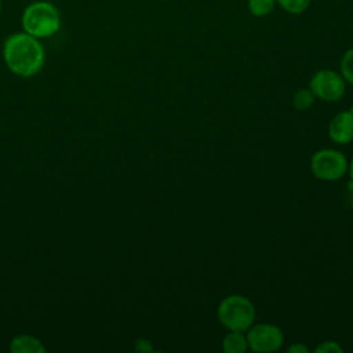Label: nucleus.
<instances>
[{
    "instance_id": "1",
    "label": "nucleus",
    "mask_w": 353,
    "mask_h": 353,
    "mask_svg": "<svg viewBox=\"0 0 353 353\" xmlns=\"http://www.w3.org/2000/svg\"><path fill=\"white\" fill-rule=\"evenodd\" d=\"M3 58L12 73L30 77L41 70L46 54L40 39L26 32H18L6 39Z\"/></svg>"
},
{
    "instance_id": "2",
    "label": "nucleus",
    "mask_w": 353,
    "mask_h": 353,
    "mask_svg": "<svg viewBox=\"0 0 353 353\" xmlns=\"http://www.w3.org/2000/svg\"><path fill=\"white\" fill-rule=\"evenodd\" d=\"M21 23L23 32L37 39H44L59 30L61 14L52 3L39 0L25 7L21 17Z\"/></svg>"
},
{
    "instance_id": "3",
    "label": "nucleus",
    "mask_w": 353,
    "mask_h": 353,
    "mask_svg": "<svg viewBox=\"0 0 353 353\" xmlns=\"http://www.w3.org/2000/svg\"><path fill=\"white\" fill-rule=\"evenodd\" d=\"M216 317L228 331L245 332L255 323L256 310L248 296L232 294L219 302Z\"/></svg>"
},
{
    "instance_id": "4",
    "label": "nucleus",
    "mask_w": 353,
    "mask_h": 353,
    "mask_svg": "<svg viewBox=\"0 0 353 353\" xmlns=\"http://www.w3.org/2000/svg\"><path fill=\"white\" fill-rule=\"evenodd\" d=\"M309 165L312 174L317 179L325 182H335L342 179L347 174L349 161L341 150L324 148L312 154Z\"/></svg>"
},
{
    "instance_id": "5",
    "label": "nucleus",
    "mask_w": 353,
    "mask_h": 353,
    "mask_svg": "<svg viewBox=\"0 0 353 353\" xmlns=\"http://www.w3.org/2000/svg\"><path fill=\"white\" fill-rule=\"evenodd\" d=\"M248 349L256 353H273L277 352L284 343L283 330L270 323L252 324L247 331Z\"/></svg>"
},
{
    "instance_id": "6",
    "label": "nucleus",
    "mask_w": 353,
    "mask_h": 353,
    "mask_svg": "<svg viewBox=\"0 0 353 353\" xmlns=\"http://www.w3.org/2000/svg\"><path fill=\"white\" fill-rule=\"evenodd\" d=\"M309 88L317 99L336 102L346 92V81L336 70L320 69L310 77Z\"/></svg>"
},
{
    "instance_id": "7",
    "label": "nucleus",
    "mask_w": 353,
    "mask_h": 353,
    "mask_svg": "<svg viewBox=\"0 0 353 353\" xmlns=\"http://www.w3.org/2000/svg\"><path fill=\"white\" fill-rule=\"evenodd\" d=\"M328 137L336 145H347L353 141V110H341L328 123Z\"/></svg>"
},
{
    "instance_id": "8",
    "label": "nucleus",
    "mask_w": 353,
    "mask_h": 353,
    "mask_svg": "<svg viewBox=\"0 0 353 353\" xmlns=\"http://www.w3.org/2000/svg\"><path fill=\"white\" fill-rule=\"evenodd\" d=\"M10 350L12 353H43L46 352V347L36 336L21 334L12 338L10 343Z\"/></svg>"
},
{
    "instance_id": "9",
    "label": "nucleus",
    "mask_w": 353,
    "mask_h": 353,
    "mask_svg": "<svg viewBox=\"0 0 353 353\" xmlns=\"http://www.w3.org/2000/svg\"><path fill=\"white\" fill-rule=\"evenodd\" d=\"M225 353H245L248 350L247 336L243 331H228L221 342Z\"/></svg>"
},
{
    "instance_id": "10",
    "label": "nucleus",
    "mask_w": 353,
    "mask_h": 353,
    "mask_svg": "<svg viewBox=\"0 0 353 353\" xmlns=\"http://www.w3.org/2000/svg\"><path fill=\"white\" fill-rule=\"evenodd\" d=\"M277 6L276 0H248L247 7L252 17L263 18L273 12L274 7Z\"/></svg>"
},
{
    "instance_id": "11",
    "label": "nucleus",
    "mask_w": 353,
    "mask_h": 353,
    "mask_svg": "<svg viewBox=\"0 0 353 353\" xmlns=\"http://www.w3.org/2000/svg\"><path fill=\"white\" fill-rule=\"evenodd\" d=\"M314 99H316V97L310 91L309 87L307 88H301L292 97V106L298 112H305L314 103Z\"/></svg>"
},
{
    "instance_id": "12",
    "label": "nucleus",
    "mask_w": 353,
    "mask_h": 353,
    "mask_svg": "<svg viewBox=\"0 0 353 353\" xmlns=\"http://www.w3.org/2000/svg\"><path fill=\"white\" fill-rule=\"evenodd\" d=\"M339 73L347 84L353 85V47L343 52L339 62Z\"/></svg>"
},
{
    "instance_id": "13",
    "label": "nucleus",
    "mask_w": 353,
    "mask_h": 353,
    "mask_svg": "<svg viewBox=\"0 0 353 353\" xmlns=\"http://www.w3.org/2000/svg\"><path fill=\"white\" fill-rule=\"evenodd\" d=\"M276 3L285 12L291 15H299L309 8L312 0H276Z\"/></svg>"
},
{
    "instance_id": "14",
    "label": "nucleus",
    "mask_w": 353,
    "mask_h": 353,
    "mask_svg": "<svg viewBox=\"0 0 353 353\" xmlns=\"http://www.w3.org/2000/svg\"><path fill=\"white\" fill-rule=\"evenodd\" d=\"M316 353H342L343 347L335 341H323L314 347Z\"/></svg>"
},
{
    "instance_id": "15",
    "label": "nucleus",
    "mask_w": 353,
    "mask_h": 353,
    "mask_svg": "<svg viewBox=\"0 0 353 353\" xmlns=\"http://www.w3.org/2000/svg\"><path fill=\"white\" fill-rule=\"evenodd\" d=\"M288 353H309V347L302 342H294L288 346Z\"/></svg>"
},
{
    "instance_id": "16",
    "label": "nucleus",
    "mask_w": 353,
    "mask_h": 353,
    "mask_svg": "<svg viewBox=\"0 0 353 353\" xmlns=\"http://www.w3.org/2000/svg\"><path fill=\"white\" fill-rule=\"evenodd\" d=\"M137 350H139V352H150V350H153V347H152V342L150 341H148V339H139V341H137Z\"/></svg>"
},
{
    "instance_id": "17",
    "label": "nucleus",
    "mask_w": 353,
    "mask_h": 353,
    "mask_svg": "<svg viewBox=\"0 0 353 353\" xmlns=\"http://www.w3.org/2000/svg\"><path fill=\"white\" fill-rule=\"evenodd\" d=\"M347 200H349V204L353 207V183H352V182L349 183V190H347Z\"/></svg>"
},
{
    "instance_id": "18",
    "label": "nucleus",
    "mask_w": 353,
    "mask_h": 353,
    "mask_svg": "<svg viewBox=\"0 0 353 353\" xmlns=\"http://www.w3.org/2000/svg\"><path fill=\"white\" fill-rule=\"evenodd\" d=\"M347 174H349V176H350V182L353 183V157L350 159V161H349V167H347Z\"/></svg>"
},
{
    "instance_id": "19",
    "label": "nucleus",
    "mask_w": 353,
    "mask_h": 353,
    "mask_svg": "<svg viewBox=\"0 0 353 353\" xmlns=\"http://www.w3.org/2000/svg\"><path fill=\"white\" fill-rule=\"evenodd\" d=\"M0 11H1V0H0Z\"/></svg>"
}]
</instances>
